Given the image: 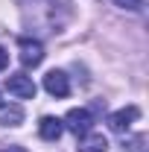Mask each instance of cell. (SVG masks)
<instances>
[{
  "label": "cell",
  "instance_id": "8992f818",
  "mask_svg": "<svg viewBox=\"0 0 149 152\" xmlns=\"http://www.w3.org/2000/svg\"><path fill=\"white\" fill-rule=\"evenodd\" d=\"M79 152H108V140H105V134L99 132H88L79 137Z\"/></svg>",
  "mask_w": 149,
  "mask_h": 152
},
{
  "label": "cell",
  "instance_id": "9c48e42d",
  "mask_svg": "<svg viewBox=\"0 0 149 152\" xmlns=\"http://www.w3.org/2000/svg\"><path fill=\"white\" fill-rule=\"evenodd\" d=\"M120 9H129V12H134V9H140V0H114Z\"/></svg>",
  "mask_w": 149,
  "mask_h": 152
},
{
  "label": "cell",
  "instance_id": "52a82bcc",
  "mask_svg": "<svg viewBox=\"0 0 149 152\" xmlns=\"http://www.w3.org/2000/svg\"><path fill=\"white\" fill-rule=\"evenodd\" d=\"M61 132H64V126H61L58 117H41V123H38V134H41L44 140H58Z\"/></svg>",
  "mask_w": 149,
  "mask_h": 152
},
{
  "label": "cell",
  "instance_id": "3957f363",
  "mask_svg": "<svg viewBox=\"0 0 149 152\" xmlns=\"http://www.w3.org/2000/svg\"><path fill=\"white\" fill-rule=\"evenodd\" d=\"M18 50H20V64L23 67H38L44 61V44L38 38H20Z\"/></svg>",
  "mask_w": 149,
  "mask_h": 152
},
{
  "label": "cell",
  "instance_id": "30bf717a",
  "mask_svg": "<svg viewBox=\"0 0 149 152\" xmlns=\"http://www.w3.org/2000/svg\"><path fill=\"white\" fill-rule=\"evenodd\" d=\"M6 67H9V53L0 47V70H6Z\"/></svg>",
  "mask_w": 149,
  "mask_h": 152
},
{
  "label": "cell",
  "instance_id": "5b68a950",
  "mask_svg": "<svg viewBox=\"0 0 149 152\" xmlns=\"http://www.w3.org/2000/svg\"><path fill=\"white\" fill-rule=\"evenodd\" d=\"M44 91L50 96H67L70 94V82H67V73L64 70H50V73L44 76Z\"/></svg>",
  "mask_w": 149,
  "mask_h": 152
},
{
  "label": "cell",
  "instance_id": "277c9868",
  "mask_svg": "<svg viewBox=\"0 0 149 152\" xmlns=\"http://www.w3.org/2000/svg\"><path fill=\"white\" fill-rule=\"evenodd\" d=\"M140 117V108L137 105H126V108H120V111H114L108 114V129L117 134H123V132H129L131 129V123Z\"/></svg>",
  "mask_w": 149,
  "mask_h": 152
},
{
  "label": "cell",
  "instance_id": "ba28073f",
  "mask_svg": "<svg viewBox=\"0 0 149 152\" xmlns=\"http://www.w3.org/2000/svg\"><path fill=\"white\" fill-rule=\"evenodd\" d=\"M20 120H23L20 108H9V111L0 114V126H20Z\"/></svg>",
  "mask_w": 149,
  "mask_h": 152
},
{
  "label": "cell",
  "instance_id": "7a4b0ae2",
  "mask_svg": "<svg viewBox=\"0 0 149 152\" xmlns=\"http://www.w3.org/2000/svg\"><path fill=\"white\" fill-rule=\"evenodd\" d=\"M6 88L18 99H35V91H38L32 76H26V73H9L6 76Z\"/></svg>",
  "mask_w": 149,
  "mask_h": 152
},
{
  "label": "cell",
  "instance_id": "6da1fadb",
  "mask_svg": "<svg viewBox=\"0 0 149 152\" xmlns=\"http://www.w3.org/2000/svg\"><path fill=\"white\" fill-rule=\"evenodd\" d=\"M61 126H64L67 132H73L76 137H82V134H88L93 129V114L88 111V108H70V111L64 114Z\"/></svg>",
  "mask_w": 149,
  "mask_h": 152
},
{
  "label": "cell",
  "instance_id": "8fae6325",
  "mask_svg": "<svg viewBox=\"0 0 149 152\" xmlns=\"http://www.w3.org/2000/svg\"><path fill=\"white\" fill-rule=\"evenodd\" d=\"M0 111H3V96H0Z\"/></svg>",
  "mask_w": 149,
  "mask_h": 152
}]
</instances>
